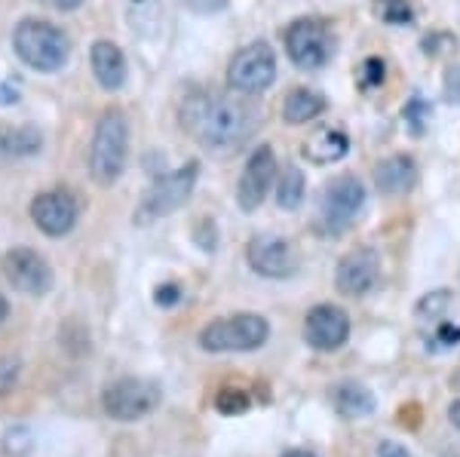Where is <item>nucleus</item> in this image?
I'll return each instance as SVG.
<instances>
[{
	"label": "nucleus",
	"instance_id": "f257e3e1",
	"mask_svg": "<svg viewBox=\"0 0 460 457\" xmlns=\"http://www.w3.org/2000/svg\"><path fill=\"white\" fill-rule=\"evenodd\" d=\"M258 123V110L243 99L221 92H190L181 101V127L194 136L197 145L209 151L240 147Z\"/></svg>",
	"mask_w": 460,
	"mask_h": 457
},
{
	"label": "nucleus",
	"instance_id": "f03ea898",
	"mask_svg": "<svg viewBox=\"0 0 460 457\" xmlns=\"http://www.w3.org/2000/svg\"><path fill=\"white\" fill-rule=\"evenodd\" d=\"M13 49L28 68L40 74L62 71L71 58V37L47 19H22L13 28Z\"/></svg>",
	"mask_w": 460,
	"mask_h": 457
},
{
	"label": "nucleus",
	"instance_id": "7ed1b4c3",
	"mask_svg": "<svg viewBox=\"0 0 460 457\" xmlns=\"http://www.w3.org/2000/svg\"><path fill=\"white\" fill-rule=\"evenodd\" d=\"M129 160V120L120 108H111L99 117L89 147V175L95 184L108 188L123 175Z\"/></svg>",
	"mask_w": 460,
	"mask_h": 457
},
{
	"label": "nucleus",
	"instance_id": "20e7f679",
	"mask_svg": "<svg viewBox=\"0 0 460 457\" xmlns=\"http://www.w3.org/2000/svg\"><path fill=\"white\" fill-rule=\"evenodd\" d=\"M270 322L261 313H234L212 320L199 331V347L206 353H249L267 344Z\"/></svg>",
	"mask_w": 460,
	"mask_h": 457
},
{
	"label": "nucleus",
	"instance_id": "39448f33",
	"mask_svg": "<svg viewBox=\"0 0 460 457\" xmlns=\"http://www.w3.org/2000/svg\"><path fill=\"white\" fill-rule=\"evenodd\" d=\"M197 175H199L197 160H190V163L178 166L166 175H157V179L151 181V188L142 194V203H138L132 221H136V224H151V221L178 212L190 200V194H194Z\"/></svg>",
	"mask_w": 460,
	"mask_h": 457
},
{
	"label": "nucleus",
	"instance_id": "423d86ee",
	"mask_svg": "<svg viewBox=\"0 0 460 457\" xmlns=\"http://www.w3.org/2000/svg\"><path fill=\"white\" fill-rule=\"evenodd\" d=\"M362 206H366V184L356 175H338L323 188L316 227L325 237H341L353 224V218L359 215Z\"/></svg>",
	"mask_w": 460,
	"mask_h": 457
},
{
	"label": "nucleus",
	"instance_id": "0eeeda50",
	"mask_svg": "<svg viewBox=\"0 0 460 457\" xmlns=\"http://www.w3.org/2000/svg\"><path fill=\"white\" fill-rule=\"evenodd\" d=\"M160 387L154 381H145V378H120L114 384L105 387L102 393V409L111 421L117 424H136L142 417L154 415L160 409Z\"/></svg>",
	"mask_w": 460,
	"mask_h": 457
},
{
	"label": "nucleus",
	"instance_id": "6e6552de",
	"mask_svg": "<svg viewBox=\"0 0 460 457\" xmlns=\"http://www.w3.org/2000/svg\"><path fill=\"white\" fill-rule=\"evenodd\" d=\"M273 80H277V53L264 40L243 47L227 65V83L243 95L264 92Z\"/></svg>",
	"mask_w": 460,
	"mask_h": 457
},
{
	"label": "nucleus",
	"instance_id": "1a4fd4ad",
	"mask_svg": "<svg viewBox=\"0 0 460 457\" xmlns=\"http://www.w3.org/2000/svg\"><path fill=\"white\" fill-rule=\"evenodd\" d=\"M332 47L335 40H332L325 22L319 19H298L286 28V53L301 71H316L329 65L332 53H335Z\"/></svg>",
	"mask_w": 460,
	"mask_h": 457
},
{
	"label": "nucleus",
	"instance_id": "9d476101",
	"mask_svg": "<svg viewBox=\"0 0 460 457\" xmlns=\"http://www.w3.org/2000/svg\"><path fill=\"white\" fill-rule=\"evenodd\" d=\"M4 277L10 279V286L22 294H31V298H43L53 289V270H49L47 258L28 246H16L4 255L0 261Z\"/></svg>",
	"mask_w": 460,
	"mask_h": 457
},
{
	"label": "nucleus",
	"instance_id": "9b49d317",
	"mask_svg": "<svg viewBox=\"0 0 460 457\" xmlns=\"http://www.w3.org/2000/svg\"><path fill=\"white\" fill-rule=\"evenodd\" d=\"M279 175L277 166V154H273L270 145H258L252 151V157L246 160V169L240 175V184H236V203H240L243 212H255L258 206L267 200L273 181Z\"/></svg>",
	"mask_w": 460,
	"mask_h": 457
},
{
	"label": "nucleus",
	"instance_id": "f8f14e48",
	"mask_svg": "<svg viewBox=\"0 0 460 457\" xmlns=\"http://www.w3.org/2000/svg\"><path fill=\"white\" fill-rule=\"evenodd\" d=\"M246 261L258 277L267 279H288L298 270V252L295 246L277 233H258L249 240Z\"/></svg>",
	"mask_w": 460,
	"mask_h": 457
},
{
	"label": "nucleus",
	"instance_id": "ddd939ff",
	"mask_svg": "<svg viewBox=\"0 0 460 457\" xmlns=\"http://www.w3.org/2000/svg\"><path fill=\"white\" fill-rule=\"evenodd\" d=\"M377 279H381V258H377L372 246L353 249V252H347L338 261L335 286L347 298H362V294H368L377 286Z\"/></svg>",
	"mask_w": 460,
	"mask_h": 457
},
{
	"label": "nucleus",
	"instance_id": "4468645a",
	"mask_svg": "<svg viewBox=\"0 0 460 457\" xmlns=\"http://www.w3.org/2000/svg\"><path fill=\"white\" fill-rule=\"evenodd\" d=\"M350 338V316L338 304H316L304 320V341L319 353L341 350Z\"/></svg>",
	"mask_w": 460,
	"mask_h": 457
},
{
	"label": "nucleus",
	"instance_id": "2eb2a0df",
	"mask_svg": "<svg viewBox=\"0 0 460 457\" xmlns=\"http://www.w3.org/2000/svg\"><path fill=\"white\" fill-rule=\"evenodd\" d=\"M28 212H31V221L47 237H65L77 224L80 206L68 190H43L31 200Z\"/></svg>",
	"mask_w": 460,
	"mask_h": 457
},
{
	"label": "nucleus",
	"instance_id": "dca6fc26",
	"mask_svg": "<svg viewBox=\"0 0 460 457\" xmlns=\"http://www.w3.org/2000/svg\"><path fill=\"white\" fill-rule=\"evenodd\" d=\"M89 65H93V74L102 90L117 92L126 83V56L117 43L95 40L93 49H89Z\"/></svg>",
	"mask_w": 460,
	"mask_h": 457
},
{
	"label": "nucleus",
	"instance_id": "f3484780",
	"mask_svg": "<svg viewBox=\"0 0 460 457\" xmlns=\"http://www.w3.org/2000/svg\"><path fill=\"white\" fill-rule=\"evenodd\" d=\"M375 184H377V190L387 197L408 194V190L418 184V166H414V160L405 157V154L387 157L375 166Z\"/></svg>",
	"mask_w": 460,
	"mask_h": 457
},
{
	"label": "nucleus",
	"instance_id": "a211bd4d",
	"mask_svg": "<svg viewBox=\"0 0 460 457\" xmlns=\"http://www.w3.org/2000/svg\"><path fill=\"white\" fill-rule=\"evenodd\" d=\"M335 409L341 417L347 421H359V417H368L375 411V396L368 387L356 384V381H344L341 387H335Z\"/></svg>",
	"mask_w": 460,
	"mask_h": 457
},
{
	"label": "nucleus",
	"instance_id": "6ab92c4d",
	"mask_svg": "<svg viewBox=\"0 0 460 457\" xmlns=\"http://www.w3.org/2000/svg\"><path fill=\"white\" fill-rule=\"evenodd\" d=\"M325 110V99L314 90H292L283 101V120L288 127H304V123L316 120Z\"/></svg>",
	"mask_w": 460,
	"mask_h": 457
},
{
	"label": "nucleus",
	"instance_id": "aec40b11",
	"mask_svg": "<svg viewBox=\"0 0 460 457\" xmlns=\"http://www.w3.org/2000/svg\"><path fill=\"white\" fill-rule=\"evenodd\" d=\"M347 147H350V142H347L344 132L319 129L316 136L304 145V157H310L314 163H335V160H341L347 154Z\"/></svg>",
	"mask_w": 460,
	"mask_h": 457
},
{
	"label": "nucleus",
	"instance_id": "412c9836",
	"mask_svg": "<svg viewBox=\"0 0 460 457\" xmlns=\"http://www.w3.org/2000/svg\"><path fill=\"white\" fill-rule=\"evenodd\" d=\"M304 194H307L304 172L298 166H286L283 172H279V181H277V206L286 212H295L304 203Z\"/></svg>",
	"mask_w": 460,
	"mask_h": 457
},
{
	"label": "nucleus",
	"instance_id": "4be33fe9",
	"mask_svg": "<svg viewBox=\"0 0 460 457\" xmlns=\"http://www.w3.org/2000/svg\"><path fill=\"white\" fill-rule=\"evenodd\" d=\"M377 16L387 25H405V22H411V6H408V0H377Z\"/></svg>",
	"mask_w": 460,
	"mask_h": 457
},
{
	"label": "nucleus",
	"instance_id": "5701e85b",
	"mask_svg": "<svg viewBox=\"0 0 460 457\" xmlns=\"http://www.w3.org/2000/svg\"><path fill=\"white\" fill-rule=\"evenodd\" d=\"M249 396L243 393V390H221L218 396H215V409L221 411V415H243V411H249Z\"/></svg>",
	"mask_w": 460,
	"mask_h": 457
},
{
	"label": "nucleus",
	"instance_id": "b1692460",
	"mask_svg": "<svg viewBox=\"0 0 460 457\" xmlns=\"http://www.w3.org/2000/svg\"><path fill=\"white\" fill-rule=\"evenodd\" d=\"M445 99L451 105H460V65H451L448 74H445Z\"/></svg>",
	"mask_w": 460,
	"mask_h": 457
},
{
	"label": "nucleus",
	"instance_id": "393cba45",
	"mask_svg": "<svg viewBox=\"0 0 460 457\" xmlns=\"http://www.w3.org/2000/svg\"><path fill=\"white\" fill-rule=\"evenodd\" d=\"M16 378H19L16 363H0V396L10 393V387L16 384Z\"/></svg>",
	"mask_w": 460,
	"mask_h": 457
},
{
	"label": "nucleus",
	"instance_id": "a878e982",
	"mask_svg": "<svg viewBox=\"0 0 460 457\" xmlns=\"http://www.w3.org/2000/svg\"><path fill=\"white\" fill-rule=\"evenodd\" d=\"M157 301L160 307H172V304H178V301H181V289H178V286H172V283H166V286H160L157 289Z\"/></svg>",
	"mask_w": 460,
	"mask_h": 457
},
{
	"label": "nucleus",
	"instance_id": "bb28decb",
	"mask_svg": "<svg viewBox=\"0 0 460 457\" xmlns=\"http://www.w3.org/2000/svg\"><path fill=\"white\" fill-rule=\"evenodd\" d=\"M377 457H411V454H408V448H402L399 442L384 439L381 445H377Z\"/></svg>",
	"mask_w": 460,
	"mask_h": 457
},
{
	"label": "nucleus",
	"instance_id": "cd10ccee",
	"mask_svg": "<svg viewBox=\"0 0 460 457\" xmlns=\"http://www.w3.org/2000/svg\"><path fill=\"white\" fill-rule=\"evenodd\" d=\"M366 71H368L366 83H381V80H384V62H377V58H368Z\"/></svg>",
	"mask_w": 460,
	"mask_h": 457
},
{
	"label": "nucleus",
	"instance_id": "c85d7f7f",
	"mask_svg": "<svg viewBox=\"0 0 460 457\" xmlns=\"http://www.w3.org/2000/svg\"><path fill=\"white\" fill-rule=\"evenodd\" d=\"M188 6H190V10H197V13H215V10H221V6H225V0H188Z\"/></svg>",
	"mask_w": 460,
	"mask_h": 457
},
{
	"label": "nucleus",
	"instance_id": "c756f323",
	"mask_svg": "<svg viewBox=\"0 0 460 457\" xmlns=\"http://www.w3.org/2000/svg\"><path fill=\"white\" fill-rule=\"evenodd\" d=\"M40 4L53 6V10H58V13H71V10H77L84 0H40Z\"/></svg>",
	"mask_w": 460,
	"mask_h": 457
},
{
	"label": "nucleus",
	"instance_id": "7c9ffc66",
	"mask_svg": "<svg viewBox=\"0 0 460 457\" xmlns=\"http://www.w3.org/2000/svg\"><path fill=\"white\" fill-rule=\"evenodd\" d=\"M448 421L457 426L460 430V400L457 402H451V409H448Z\"/></svg>",
	"mask_w": 460,
	"mask_h": 457
},
{
	"label": "nucleus",
	"instance_id": "2f4dec72",
	"mask_svg": "<svg viewBox=\"0 0 460 457\" xmlns=\"http://www.w3.org/2000/svg\"><path fill=\"white\" fill-rule=\"evenodd\" d=\"M6 320H10V301H6L4 294H0V326H4Z\"/></svg>",
	"mask_w": 460,
	"mask_h": 457
},
{
	"label": "nucleus",
	"instance_id": "473e14b6",
	"mask_svg": "<svg viewBox=\"0 0 460 457\" xmlns=\"http://www.w3.org/2000/svg\"><path fill=\"white\" fill-rule=\"evenodd\" d=\"M283 457H314V454H310V452H286Z\"/></svg>",
	"mask_w": 460,
	"mask_h": 457
},
{
	"label": "nucleus",
	"instance_id": "72a5a7b5",
	"mask_svg": "<svg viewBox=\"0 0 460 457\" xmlns=\"http://www.w3.org/2000/svg\"><path fill=\"white\" fill-rule=\"evenodd\" d=\"M4 145H6V129H0V151H4Z\"/></svg>",
	"mask_w": 460,
	"mask_h": 457
},
{
	"label": "nucleus",
	"instance_id": "f704fd0d",
	"mask_svg": "<svg viewBox=\"0 0 460 457\" xmlns=\"http://www.w3.org/2000/svg\"><path fill=\"white\" fill-rule=\"evenodd\" d=\"M455 384H457V387H460V374H457V381H455Z\"/></svg>",
	"mask_w": 460,
	"mask_h": 457
}]
</instances>
